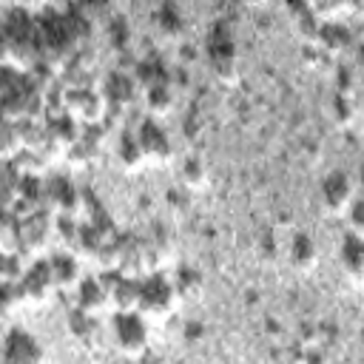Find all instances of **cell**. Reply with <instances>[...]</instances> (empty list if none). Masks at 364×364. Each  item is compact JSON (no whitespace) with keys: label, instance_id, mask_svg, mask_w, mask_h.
<instances>
[{"label":"cell","instance_id":"ffe728a7","mask_svg":"<svg viewBox=\"0 0 364 364\" xmlns=\"http://www.w3.org/2000/svg\"><path fill=\"white\" fill-rule=\"evenodd\" d=\"M333 108H336V119L341 122V125H347V122H353L355 119V102H353V97H336V102H333Z\"/></svg>","mask_w":364,"mask_h":364},{"label":"cell","instance_id":"ac0fdd59","mask_svg":"<svg viewBox=\"0 0 364 364\" xmlns=\"http://www.w3.org/2000/svg\"><path fill=\"white\" fill-rule=\"evenodd\" d=\"M20 276H23L20 256L11 253V250H3V247H0V282H17Z\"/></svg>","mask_w":364,"mask_h":364},{"label":"cell","instance_id":"7402d4cb","mask_svg":"<svg viewBox=\"0 0 364 364\" xmlns=\"http://www.w3.org/2000/svg\"><path fill=\"white\" fill-rule=\"evenodd\" d=\"M6 228H9V225H6V216H3V210H0V242H3V236H6Z\"/></svg>","mask_w":364,"mask_h":364},{"label":"cell","instance_id":"7c38bea8","mask_svg":"<svg viewBox=\"0 0 364 364\" xmlns=\"http://www.w3.org/2000/svg\"><path fill=\"white\" fill-rule=\"evenodd\" d=\"M48 262V270H51V279H54V287H71L80 282V262L74 253L68 250H60L54 256L46 259Z\"/></svg>","mask_w":364,"mask_h":364},{"label":"cell","instance_id":"9a60e30c","mask_svg":"<svg viewBox=\"0 0 364 364\" xmlns=\"http://www.w3.org/2000/svg\"><path fill=\"white\" fill-rule=\"evenodd\" d=\"M179 179L191 191H202L208 185V165L202 156H185L179 165Z\"/></svg>","mask_w":364,"mask_h":364},{"label":"cell","instance_id":"9c48e42d","mask_svg":"<svg viewBox=\"0 0 364 364\" xmlns=\"http://www.w3.org/2000/svg\"><path fill=\"white\" fill-rule=\"evenodd\" d=\"M68 333L74 336V341H80L88 350H94L102 341V327H100L97 316H88V313H82L77 307L68 313Z\"/></svg>","mask_w":364,"mask_h":364},{"label":"cell","instance_id":"30bf717a","mask_svg":"<svg viewBox=\"0 0 364 364\" xmlns=\"http://www.w3.org/2000/svg\"><path fill=\"white\" fill-rule=\"evenodd\" d=\"M341 267H344L347 279L358 287L361 276H364V242L358 233H347L341 239Z\"/></svg>","mask_w":364,"mask_h":364},{"label":"cell","instance_id":"ba28073f","mask_svg":"<svg viewBox=\"0 0 364 364\" xmlns=\"http://www.w3.org/2000/svg\"><path fill=\"white\" fill-rule=\"evenodd\" d=\"M48 239V219L43 213H31L17 225V250L37 253Z\"/></svg>","mask_w":364,"mask_h":364},{"label":"cell","instance_id":"5b68a950","mask_svg":"<svg viewBox=\"0 0 364 364\" xmlns=\"http://www.w3.org/2000/svg\"><path fill=\"white\" fill-rule=\"evenodd\" d=\"M17 290H20V301H31V304L46 301L48 293L57 290L54 279H51V270H48V262L40 259L28 270H23V276L17 279Z\"/></svg>","mask_w":364,"mask_h":364},{"label":"cell","instance_id":"5bb4252c","mask_svg":"<svg viewBox=\"0 0 364 364\" xmlns=\"http://www.w3.org/2000/svg\"><path fill=\"white\" fill-rule=\"evenodd\" d=\"M171 284H173L176 299H188V301H191V299H196V296L202 293L205 279H202V273H199L193 264H182V267L173 273Z\"/></svg>","mask_w":364,"mask_h":364},{"label":"cell","instance_id":"d6986e66","mask_svg":"<svg viewBox=\"0 0 364 364\" xmlns=\"http://www.w3.org/2000/svg\"><path fill=\"white\" fill-rule=\"evenodd\" d=\"M156 20H159L162 31H165V34H171V37L182 31V17L176 14V9H173V6H165V9L156 14Z\"/></svg>","mask_w":364,"mask_h":364},{"label":"cell","instance_id":"8fae6325","mask_svg":"<svg viewBox=\"0 0 364 364\" xmlns=\"http://www.w3.org/2000/svg\"><path fill=\"white\" fill-rule=\"evenodd\" d=\"M108 293L102 287L100 279H82L80 282V290H77V310L88 313V316H100L105 307H108Z\"/></svg>","mask_w":364,"mask_h":364},{"label":"cell","instance_id":"4fadbf2b","mask_svg":"<svg viewBox=\"0 0 364 364\" xmlns=\"http://www.w3.org/2000/svg\"><path fill=\"white\" fill-rule=\"evenodd\" d=\"M287 259H290V264H293L296 270H304V273L313 270L316 262H318V247H316L313 236H307V233H296L293 242H290Z\"/></svg>","mask_w":364,"mask_h":364},{"label":"cell","instance_id":"52a82bcc","mask_svg":"<svg viewBox=\"0 0 364 364\" xmlns=\"http://www.w3.org/2000/svg\"><path fill=\"white\" fill-rule=\"evenodd\" d=\"M0 364H43V350L26 330H11L3 341Z\"/></svg>","mask_w":364,"mask_h":364},{"label":"cell","instance_id":"6da1fadb","mask_svg":"<svg viewBox=\"0 0 364 364\" xmlns=\"http://www.w3.org/2000/svg\"><path fill=\"white\" fill-rule=\"evenodd\" d=\"M111 341L117 344V350L122 355L139 358L151 341L148 318H142L136 310H117L111 318Z\"/></svg>","mask_w":364,"mask_h":364},{"label":"cell","instance_id":"7a4b0ae2","mask_svg":"<svg viewBox=\"0 0 364 364\" xmlns=\"http://www.w3.org/2000/svg\"><path fill=\"white\" fill-rule=\"evenodd\" d=\"M208 63L219 82L233 85L239 77V60H236V43L225 23H216L208 34Z\"/></svg>","mask_w":364,"mask_h":364},{"label":"cell","instance_id":"277c9868","mask_svg":"<svg viewBox=\"0 0 364 364\" xmlns=\"http://www.w3.org/2000/svg\"><path fill=\"white\" fill-rule=\"evenodd\" d=\"M318 196H321V205H324L327 213H333V216H344L347 208H350L353 199H355V188H353V182H350L347 173L333 171V173H327V176L321 179Z\"/></svg>","mask_w":364,"mask_h":364},{"label":"cell","instance_id":"2e32d148","mask_svg":"<svg viewBox=\"0 0 364 364\" xmlns=\"http://www.w3.org/2000/svg\"><path fill=\"white\" fill-rule=\"evenodd\" d=\"M145 108H148L151 119L165 117V114L173 108V91H171V85L165 82V85H151V88H145Z\"/></svg>","mask_w":364,"mask_h":364},{"label":"cell","instance_id":"44dd1931","mask_svg":"<svg viewBox=\"0 0 364 364\" xmlns=\"http://www.w3.org/2000/svg\"><path fill=\"white\" fill-rule=\"evenodd\" d=\"M276 247H279L276 245V236L273 233H264L262 242H259V256L262 259H276Z\"/></svg>","mask_w":364,"mask_h":364},{"label":"cell","instance_id":"3957f363","mask_svg":"<svg viewBox=\"0 0 364 364\" xmlns=\"http://www.w3.org/2000/svg\"><path fill=\"white\" fill-rule=\"evenodd\" d=\"M173 307H176V293H173L171 279L159 273H148L145 279H139L136 313L142 318H165L173 313Z\"/></svg>","mask_w":364,"mask_h":364},{"label":"cell","instance_id":"e0dca14e","mask_svg":"<svg viewBox=\"0 0 364 364\" xmlns=\"http://www.w3.org/2000/svg\"><path fill=\"white\" fill-rule=\"evenodd\" d=\"M117 156H119L122 168H128V171L142 168L145 156H142V148H139V142H136V134H122V136H119V142H117Z\"/></svg>","mask_w":364,"mask_h":364},{"label":"cell","instance_id":"8992f818","mask_svg":"<svg viewBox=\"0 0 364 364\" xmlns=\"http://www.w3.org/2000/svg\"><path fill=\"white\" fill-rule=\"evenodd\" d=\"M136 142L142 148V156L151 162H168L173 156V142L168 136V131L156 122V119H145L136 131Z\"/></svg>","mask_w":364,"mask_h":364}]
</instances>
